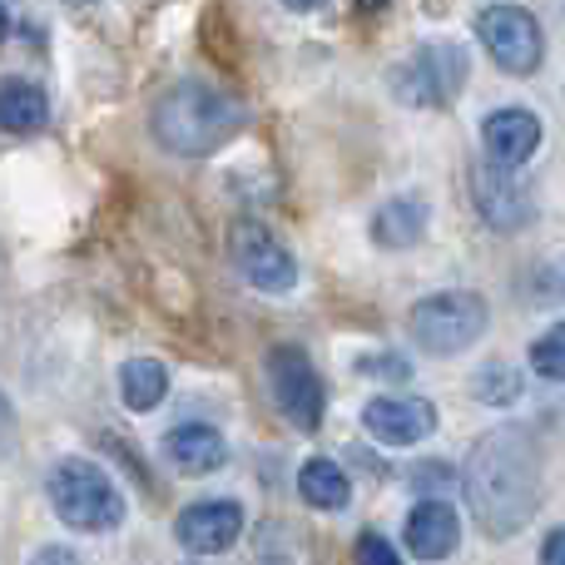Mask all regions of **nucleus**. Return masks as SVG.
<instances>
[{
  "label": "nucleus",
  "instance_id": "nucleus-10",
  "mask_svg": "<svg viewBox=\"0 0 565 565\" xmlns=\"http://www.w3.org/2000/svg\"><path fill=\"white\" fill-rule=\"evenodd\" d=\"M174 536L194 556H224L244 536V507L238 501H194V507L179 511Z\"/></svg>",
  "mask_w": 565,
  "mask_h": 565
},
{
  "label": "nucleus",
  "instance_id": "nucleus-24",
  "mask_svg": "<svg viewBox=\"0 0 565 565\" xmlns=\"http://www.w3.org/2000/svg\"><path fill=\"white\" fill-rule=\"evenodd\" d=\"M541 565H565V526H556L541 546Z\"/></svg>",
  "mask_w": 565,
  "mask_h": 565
},
{
  "label": "nucleus",
  "instance_id": "nucleus-7",
  "mask_svg": "<svg viewBox=\"0 0 565 565\" xmlns=\"http://www.w3.org/2000/svg\"><path fill=\"white\" fill-rule=\"evenodd\" d=\"M268 387H274L278 412L288 417V427L318 431L322 412H328V387H322L318 367L302 348H274L268 352Z\"/></svg>",
  "mask_w": 565,
  "mask_h": 565
},
{
  "label": "nucleus",
  "instance_id": "nucleus-17",
  "mask_svg": "<svg viewBox=\"0 0 565 565\" xmlns=\"http://www.w3.org/2000/svg\"><path fill=\"white\" fill-rule=\"evenodd\" d=\"M119 397L129 412H154L169 397V372L159 358H129L119 367Z\"/></svg>",
  "mask_w": 565,
  "mask_h": 565
},
{
  "label": "nucleus",
  "instance_id": "nucleus-4",
  "mask_svg": "<svg viewBox=\"0 0 565 565\" xmlns=\"http://www.w3.org/2000/svg\"><path fill=\"white\" fill-rule=\"evenodd\" d=\"M407 328L422 352H431V358H457V352H467L471 342L487 332V298L471 288L431 292V298H422L417 308L407 312Z\"/></svg>",
  "mask_w": 565,
  "mask_h": 565
},
{
  "label": "nucleus",
  "instance_id": "nucleus-9",
  "mask_svg": "<svg viewBox=\"0 0 565 565\" xmlns=\"http://www.w3.org/2000/svg\"><path fill=\"white\" fill-rule=\"evenodd\" d=\"M234 268L244 274L254 288L264 292H288L292 282H298V258L288 254V244L274 234V228L254 224V218H244V224L234 228Z\"/></svg>",
  "mask_w": 565,
  "mask_h": 565
},
{
  "label": "nucleus",
  "instance_id": "nucleus-19",
  "mask_svg": "<svg viewBox=\"0 0 565 565\" xmlns=\"http://www.w3.org/2000/svg\"><path fill=\"white\" fill-rule=\"evenodd\" d=\"M531 367H536V377L565 382V322H556L546 338L531 342Z\"/></svg>",
  "mask_w": 565,
  "mask_h": 565
},
{
  "label": "nucleus",
  "instance_id": "nucleus-13",
  "mask_svg": "<svg viewBox=\"0 0 565 565\" xmlns=\"http://www.w3.org/2000/svg\"><path fill=\"white\" fill-rule=\"evenodd\" d=\"M402 541L417 561H447L461 541V521L447 501H417L407 511V526H402Z\"/></svg>",
  "mask_w": 565,
  "mask_h": 565
},
{
  "label": "nucleus",
  "instance_id": "nucleus-28",
  "mask_svg": "<svg viewBox=\"0 0 565 565\" xmlns=\"http://www.w3.org/2000/svg\"><path fill=\"white\" fill-rule=\"evenodd\" d=\"M362 6H367V10H372V6H387V0H362Z\"/></svg>",
  "mask_w": 565,
  "mask_h": 565
},
{
  "label": "nucleus",
  "instance_id": "nucleus-27",
  "mask_svg": "<svg viewBox=\"0 0 565 565\" xmlns=\"http://www.w3.org/2000/svg\"><path fill=\"white\" fill-rule=\"evenodd\" d=\"M6 30H10V15H6V0H0V40H6Z\"/></svg>",
  "mask_w": 565,
  "mask_h": 565
},
{
  "label": "nucleus",
  "instance_id": "nucleus-26",
  "mask_svg": "<svg viewBox=\"0 0 565 565\" xmlns=\"http://www.w3.org/2000/svg\"><path fill=\"white\" fill-rule=\"evenodd\" d=\"M282 6H288V10H298V15H308V10H322V6H328V0H282Z\"/></svg>",
  "mask_w": 565,
  "mask_h": 565
},
{
  "label": "nucleus",
  "instance_id": "nucleus-6",
  "mask_svg": "<svg viewBox=\"0 0 565 565\" xmlns=\"http://www.w3.org/2000/svg\"><path fill=\"white\" fill-rule=\"evenodd\" d=\"M477 40L487 45V55L497 60L507 75H536L541 55H546L541 20L521 6H487L477 15Z\"/></svg>",
  "mask_w": 565,
  "mask_h": 565
},
{
  "label": "nucleus",
  "instance_id": "nucleus-21",
  "mask_svg": "<svg viewBox=\"0 0 565 565\" xmlns=\"http://www.w3.org/2000/svg\"><path fill=\"white\" fill-rule=\"evenodd\" d=\"M358 565H402V556L392 551L387 536H377V531H362V536H358Z\"/></svg>",
  "mask_w": 565,
  "mask_h": 565
},
{
  "label": "nucleus",
  "instance_id": "nucleus-15",
  "mask_svg": "<svg viewBox=\"0 0 565 565\" xmlns=\"http://www.w3.org/2000/svg\"><path fill=\"white\" fill-rule=\"evenodd\" d=\"M427 218H431L427 199H417V194L387 199V204L372 214V244H382V248H412V244H422V238H427Z\"/></svg>",
  "mask_w": 565,
  "mask_h": 565
},
{
  "label": "nucleus",
  "instance_id": "nucleus-16",
  "mask_svg": "<svg viewBox=\"0 0 565 565\" xmlns=\"http://www.w3.org/2000/svg\"><path fill=\"white\" fill-rule=\"evenodd\" d=\"M50 125V99L30 79H0V129L6 135H40Z\"/></svg>",
  "mask_w": 565,
  "mask_h": 565
},
{
  "label": "nucleus",
  "instance_id": "nucleus-12",
  "mask_svg": "<svg viewBox=\"0 0 565 565\" xmlns=\"http://www.w3.org/2000/svg\"><path fill=\"white\" fill-rule=\"evenodd\" d=\"M481 139H487V159L521 169L541 149V119L531 109H491L481 119Z\"/></svg>",
  "mask_w": 565,
  "mask_h": 565
},
{
  "label": "nucleus",
  "instance_id": "nucleus-20",
  "mask_svg": "<svg viewBox=\"0 0 565 565\" xmlns=\"http://www.w3.org/2000/svg\"><path fill=\"white\" fill-rule=\"evenodd\" d=\"M516 392H521V382L507 362H487V367L477 372V397L481 402H511Z\"/></svg>",
  "mask_w": 565,
  "mask_h": 565
},
{
  "label": "nucleus",
  "instance_id": "nucleus-11",
  "mask_svg": "<svg viewBox=\"0 0 565 565\" xmlns=\"http://www.w3.org/2000/svg\"><path fill=\"white\" fill-rule=\"evenodd\" d=\"M362 427L387 447H417L437 431V407L422 397H372L362 407Z\"/></svg>",
  "mask_w": 565,
  "mask_h": 565
},
{
  "label": "nucleus",
  "instance_id": "nucleus-25",
  "mask_svg": "<svg viewBox=\"0 0 565 565\" xmlns=\"http://www.w3.org/2000/svg\"><path fill=\"white\" fill-rule=\"evenodd\" d=\"M15 441V407H10V397L0 392V451Z\"/></svg>",
  "mask_w": 565,
  "mask_h": 565
},
{
  "label": "nucleus",
  "instance_id": "nucleus-3",
  "mask_svg": "<svg viewBox=\"0 0 565 565\" xmlns=\"http://www.w3.org/2000/svg\"><path fill=\"white\" fill-rule=\"evenodd\" d=\"M45 497L70 531L105 536V531H115L125 521V497H119L115 477L85 457H60L45 477Z\"/></svg>",
  "mask_w": 565,
  "mask_h": 565
},
{
  "label": "nucleus",
  "instance_id": "nucleus-2",
  "mask_svg": "<svg viewBox=\"0 0 565 565\" xmlns=\"http://www.w3.org/2000/svg\"><path fill=\"white\" fill-rule=\"evenodd\" d=\"M244 119H248V109L238 95L209 85V79H184V85L159 95L149 129H154V139L169 154L199 159V154H214L218 145H228L244 129Z\"/></svg>",
  "mask_w": 565,
  "mask_h": 565
},
{
  "label": "nucleus",
  "instance_id": "nucleus-1",
  "mask_svg": "<svg viewBox=\"0 0 565 565\" xmlns=\"http://www.w3.org/2000/svg\"><path fill=\"white\" fill-rule=\"evenodd\" d=\"M461 491L477 516V526L491 541H511L526 531L541 511V447L526 427H491L477 437L467 467H461Z\"/></svg>",
  "mask_w": 565,
  "mask_h": 565
},
{
  "label": "nucleus",
  "instance_id": "nucleus-8",
  "mask_svg": "<svg viewBox=\"0 0 565 565\" xmlns=\"http://www.w3.org/2000/svg\"><path fill=\"white\" fill-rule=\"evenodd\" d=\"M471 199H477L481 218H487L491 228H501V234H516V228H526L531 214H536L531 184L516 174V169L497 164V159H481V164L471 169Z\"/></svg>",
  "mask_w": 565,
  "mask_h": 565
},
{
  "label": "nucleus",
  "instance_id": "nucleus-5",
  "mask_svg": "<svg viewBox=\"0 0 565 565\" xmlns=\"http://www.w3.org/2000/svg\"><path fill=\"white\" fill-rule=\"evenodd\" d=\"M467 85V50L461 45H431L412 50L397 70H392V95L412 109H431V105H447L457 89Z\"/></svg>",
  "mask_w": 565,
  "mask_h": 565
},
{
  "label": "nucleus",
  "instance_id": "nucleus-18",
  "mask_svg": "<svg viewBox=\"0 0 565 565\" xmlns=\"http://www.w3.org/2000/svg\"><path fill=\"white\" fill-rule=\"evenodd\" d=\"M298 491L312 511H342L352 501V481L338 471V461H322V457H312L298 471Z\"/></svg>",
  "mask_w": 565,
  "mask_h": 565
},
{
  "label": "nucleus",
  "instance_id": "nucleus-22",
  "mask_svg": "<svg viewBox=\"0 0 565 565\" xmlns=\"http://www.w3.org/2000/svg\"><path fill=\"white\" fill-rule=\"evenodd\" d=\"M362 372H387V382H407V362L402 358H362Z\"/></svg>",
  "mask_w": 565,
  "mask_h": 565
},
{
  "label": "nucleus",
  "instance_id": "nucleus-23",
  "mask_svg": "<svg viewBox=\"0 0 565 565\" xmlns=\"http://www.w3.org/2000/svg\"><path fill=\"white\" fill-rule=\"evenodd\" d=\"M30 565H85V561H79L70 546H40L35 556H30Z\"/></svg>",
  "mask_w": 565,
  "mask_h": 565
},
{
  "label": "nucleus",
  "instance_id": "nucleus-14",
  "mask_svg": "<svg viewBox=\"0 0 565 565\" xmlns=\"http://www.w3.org/2000/svg\"><path fill=\"white\" fill-rule=\"evenodd\" d=\"M159 451H164V461L179 471V477H209V471H218L228 461L224 437H218L214 427H204V422H189V427L164 431Z\"/></svg>",
  "mask_w": 565,
  "mask_h": 565
}]
</instances>
